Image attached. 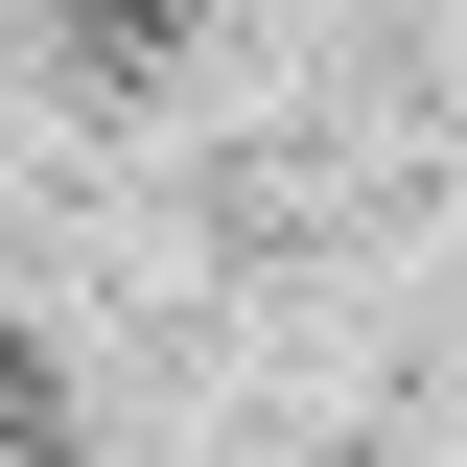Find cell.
I'll use <instances>...</instances> for the list:
<instances>
[{
  "instance_id": "6da1fadb",
  "label": "cell",
  "mask_w": 467,
  "mask_h": 467,
  "mask_svg": "<svg viewBox=\"0 0 467 467\" xmlns=\"http://www.w3.org/2000/svg\"><path fill=\"white\" fill-rule=\"evenodd\" d=\"M24 24H47V94H70V117H140V94L187 70L211 0H24Z\"/></svg>"
}]
</instances>
